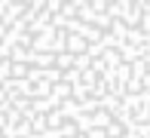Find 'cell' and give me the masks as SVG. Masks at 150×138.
<instances>
[]
</instances>
